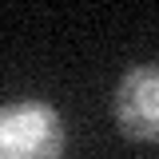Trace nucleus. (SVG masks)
Masks as SVG:
<instances>
[{
  "mask_svg": "<svg viewBox=\"0 0 159 159\" xmlns=\"http://www.w3.org/2000/svg\"><path fill=\"white\" fill-rule=\"evenodd\" d=\"M111 116L123 139L159 143V64H139L123 72L111 96Z\"/></svg>",
  "mask_w": 159,
  "mask_h": 159,
  "instance_id": "2",
  "label": "nucleus"
},
{
  "mask_svg": "<svg viewBox=\"0 0 159 159\" xmlns=\"http://www.w3.org/2000/svg\"><path fill=\"white\" fill-rule=\"evenodd\" d=\"M64 119L44 99H20L0 107V159H60Z\"/></svg>",
  "mask_w": 159,
  "mask_h": 159,
  "instance_id": "1",
  "label": "nucleus"
}]
</instances>
